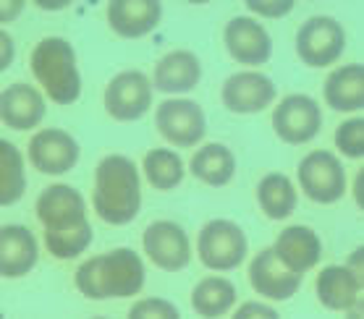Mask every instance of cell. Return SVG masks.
Wrapping results in <instances>:
<instances>
[{
	"label": "cell",
	"instance_id": "1",
	"mask_svg": "<svg viewBox=\"0 0 364 319\" xmlns=\"http://www.w3.org/2000/svg\"><path fill=\"white\" fill-rule=\"evenodd\" d=\"M95 210L108 225H126L141 207L139 171L129 157L110 155L97 165L95 180Z\"/></svg>",
	"mask_w": 364,
	"mask_h": 319
},
{
	"label": "cell",
	"instance_id": "2",
	"mask_svg": "<svg viewBox=\"0 0 364 319\" xmlns=\"http://www.w3.org/2000/svg\"><path fill=\"white\" fill-rule=\"evenodd\" d=\"M76 286L87 298H126L139 293L144 286L139 254L132 249H116L92 256L76 272Z\"/></svg>",
	"mask_w": 364,
	"mask_h": 319
},
{
	"label": "cell",
	"instance_id": "3",
	"mask_svg": "<svg viewBox=\"0 0 364 319\" xmlns=\"http://www.w3.org/2000/svg\"><path fill=\"white\" fill-rule=\"evenodd\" d=\"M32 71L48 97L58 105H71L82 94V76L76 68L74 48L60 37H48L34 48Z\"/></svg>",
	"mask_w": 364,
	"mask_h": 319
},
{
	"label": "cell",
	"instance_id": "4",
	"mask_svg": "<svg viewBox=\"0 0 364 319\" xmlns=\"http://www.w3.org/2000/svg\"><path fill=\"white\" fill-rule=\"evenodd\" d=\"M343 26L331 16H312L296 34V53L306 66L325 68L343 53Z\"/></svg>",
	"mask_w": 364,
	"mask_h": 319
},
{
	"label": "cell",
	"instance_id": "5",
	"mask_svg": "<svg viewBox=\"0 0 364 319\" xmlns=\"http://www.w3.org/2000/svg\"><path fill=\"white\" fill-rule=\"evenodd\" d=\"M199 256L205 267L233 270L247 256V236L236 222L213 220L199 233Z\"/></svg>",
	"mask_w": 364,
	"mask_h": 319
},
{
	"label": "cell",
	"instance_id": "6",
	"mask_svg": "<svg viewBox=\"0 0 364 319\" xmlns=\"http://www.w3.org/2000/svg\"><path fill=\"white\" fill-rule=\"evenodd\" d=\"M299 180L304 194L317 205H331L338 202L346 191V175L343 165L325 149H317L312 155H306L299 165Z\"/></svg>",
	"mask_w": 364,
	"mask_h": 319
},
{
	"label": "cell",
	"instance_id": "7",
	"mask_svg": "<svg viewBox=\"0 0 364 319\" xmlns=\"http://www.w3.org/2000/svg\"><path fill=\"white\" fill-rule=\"evenodd\" d=\"M320 126H323L320 107L315 99L304 97V94L286 97L273 113L275 134L289 144H304V141L315 139Z\"/></svg>",
	"mask_w": 364,
	"mask_h": 319
},
{
	"label": "cell",
	"instance_id": "8",
	"mask_svg": "<svg viewBox=\"0 0 364 319\" xmlns=\"http://www.w3.org/2000/svg\"><path fill=\"white\" fill-rule=\"evenodd\" d=\"M152 102V87L141 71H124L105 90V110L116 121H136Z\"/></svg>",
	"mask_w": 364,
	"mask_h": 319
},
{
	"label": "cell",
	"instance_id": "9",
	"mask_svg": "<svg viewBox=\"0 0 364 319\" xmlns=\"http://www.w3.org/2000/svg\"><path fill=\"white\" fill-rule=\"evenodd\" d=\"M205 113L191 99H166L158 107V131L178 147H191L205 136Z\"/></svg>",
	"mask_w": 364,
	"mask_h": 319
},
{
	"label": "cell",
	"instance_id": "10",
	"mask_svg": "<svg viewBox=\"0 0 364 319\" xmlns=\"http://www.w3.org/2000/svg\"><path fill=\"white\" fill-rule=\"evenodd\" d=\"M249 280L259 296L273 298V301H286L301 286V272L289 270L278 259L275 249H265V252L257 254L252 267H249Z\"/></svg>",
	"mask_w": 364,
	"mask_h": 319
},
{
	"label": "cell",
	"instance_id": "11",
	"mask_svg": "<svg viewBox=\"0 0 364 319\" xmlns=\"http://www.w3.org/2000/svg\"><path fill=\"white\" fill-rule=\"evenodd\" d=\"M29 160L40 173L60 175L79 163V144L60 129H45L29 141Z\"/></svg>",
	"mask_w": 364,
	"mask_h": 319
},
{
	"label": "cell",
	"instance_id": "12",
	"mask_svg": "<svg viewBox=\"0 0 364 319\" xmlns=\"http://www.w3.org/2000/svg\"><path fill=\"white\" fill-rule=\"evenodd\" d=\"M37 217L45 222V230L60 233V230L76 228L87 222L84 217V199L71 186H50L37 199Z\"/></svg>",
	"mask_w": 364,
	"mask_h": 319
},
{
	"label": "cell",
	"instance_id": "13",
	"mask_svg": "<svg viewBox=\"0 0 364 319\" xmlns=\"http://www.w3.org/2000/svg\"><path fill=\"white\" fill-rule=\"evenodd\" d=\"M144 252L166 272H178L189 264V241L176 222H152L144 230Z\"/></svg>",
	"mask_w": 364,
	"mask_h": 319
},
{
	"label": "cell",
	"instance_id": "14",
	"mask_svg": "<svg viewBox=\"0 0 364 319\" xmlns=\"http://www.w3.org/2000/svg\"><path fill=\"white\" fill-rule=\"evenodd\" d=\"M225 48L233 55V60L247 66H262L273 55V40L262 26L247 16L233 18L225 26Z\"/></svg>",
	"mask_w": 364,
	"mask_h": 319
},
{
	"label": "cell",
	"instance_id": "15",
	"mask_svg": "<svg viewBox=\"0 0 364 319\" xmlns=\"http://www.w3.org/2000/svg\"><path fill=\"white\" fill-rule=\"evenodd\" d=\"M160 16H163V6L158 0H113L108 6V21L113 32L126 40L149 34L158 26Z\"/></svg>",
	"mask_w": 364,
	"mask_h": 319
},
{
	"label": "cell",
	"instance_id": "16",
	"mask_svg": "<svg viewBox=\"0 0 364 319\" xmlns=\"http://www.w3.org/2000/svg\"><path fill=\"white\" fill-rule=\"evenodd\" d=\"M275 99V84L262 74H236L223 87V105L231 113H259Z\"/></svg>",
	"mask_w": 364,
	"mask_h": 319
},
{
	"label": "cell",
	"instance_id": "17",
	"mask_svg": "<svg viewBox=\"0 0 364 319\" xmlns=\"http://www.w3.org/2000/svg\"><path fill=\"white\" fill-rule=\"evenodd\" d=\"M37 264V241L24 225H6L0 230V272L21 278Z\"/></svg>",
	"mask_w": 364,
	"mask_h": 319
},
{
	"label": "cell",
	"instance_id": "18",
	"mask_svg": "<svg viewBox=\"0 0 364 319\" xmlns=\"http://www.w3.org/2000/svg\"><path fill=\"white\" fill-rule=\"evenodd\" d=\"M275 254L289 270L304 275L309 267H315L320 262L323 246H320L315 230L304 228V225H291L275 241Z\"/></svg>",
	"mask_w": 364,
	"mask_h": 319
},
{
	"label": "cell",
	"instance_id": "19",
	"mask_svg": "<svg viewBox=\"0 0 364 319\" xmlns=\"http://www.w3.org/2000/svg\"><path fill=\"white\" fill-rule=\"evenodd\" d=\"M0 113L6 126L16 131H29L45 118V99L29 84H14L0 97Z\"/></svg>",
	"mask_w": 364,
	"mask_h": 319
},
{
	"label": "cell",
	"instance_id": "20",
	"mask_svg": "<svg viewBox=\"0 0 364 319\" xmlns=\"http://www.w3.org/2000/svg\"><path fill=\"white\" fill-rule=\"evenodd\" d=\"M199 74H202V66L197 55L186 50H176L155 66V87L166 94L191 92L199 84Z\"/></svg>",
	"mask_w": 364,
	"mask_h": 319
},
{
	"label": "cell",
	"instance_id": "21",
	"mask_svg": "<svg viewBox=\"0 0 364 319\" xmlns=\"http://www.w3.org/2000/svg\"><path fill=\"white\" fill-rule=\"evenodd\" d=\"M362 291V278H356L351 267H325L317 278V296L328 309L346 311L356 306Z\"/></svg>",
	"mask_w": 364,
	"mask_h": 319
},
{
	"label": "cell",
	"instance_id": "22",
	"mask_svg": "<svg viewBox=\"0 0 364 319\" xmlns=\"http://www.w3.org/2000/svg\"><path fill=\"white\" fill-rule=\"evenodd\" d=\"M325 99L333 110L351 113L364 107V66H343L333 71L325 82Z\"/></svg>",
	"mask_w": 364,
	"mask_h": 319
},
{
	"label": "cell",
	"instance_id": "23",
	"mask_svg": "<svg viewBox=\"0 0 364 319\" xmlns=\"http://www.w3.org/2000/svg\"><path fill=\"white\" fill-rule=\"evenodd\" d=\"M191 173L210 186H225L236 173L233 152L223 144H207L191 157Z\"/></svg>",
	"mask_w": 364,
	"mask_h": 319
},
{
	"label": "cell",
	"instance_id": "24",
	"mask_svg": "<svg viewBox=\"0 0 364 319\" xmlns=\"http://www.w3.org/2000/svg\"><path fill=\"white\" fill-rule=\"evenodd\" d=\"M257 199L262 212L270 220H286L294 210H296V191L291 186V180L281 173H270L259 180L257 186Z\"/></svg>",
	"mask_w": 364,
	"mask_h": 319
},
{
	"label": "cell",
	"instance_id": "25",
	"mask_svg": "<svg viewBox=\"0 0 364 319\" xmlns=\"http://www.w3.org/2000/svg\"><path fill=\"white\" fill-rule=\"evenodd\" d=\"M233 301H236V288L223 278L202 280L191 293V306L202 317H220L231 309Z\"/></svg>",
	"mask_w": 364,
	"mask_h": 319
},
{
	"label": "cell",
	"instance_id": "26",
	"mask_svg": "<svg viewBox=\"0 0 364 319\" xmlns=\"http://www.w3.org/2000/svg\"><path fill=\"white\" fill-rule=\"evenodd\" d=\"M26 188L24 163L11 141H0V205L9 207L21 199Z\"/></svg>",
	"mask_w": 364,
	"mask_h": 319
},
{
	"label": "cell",
	"instance_id": "27",
	"mask_svg": "<svg viewBox=\"0 0 364 319\" xmlns=\"http://www.w3.org/2000/svg\"><path fill=\"white\" fill-rule=\"evenodd\" d=\"M144 173L147 180L160 191H171L183 180V163L181 157L171 149H152L144 157Z\"/></svg>",
	"mask_w": 364,
	"mask_h": 319
},
{
	"label": "cell",
	"instance_id": "28",
	"mask_svg": "<svg viewBox=\"0 0 364 319\" xmlns=\"http://www.w3.org/2000/svg\"><path fill=\"white\" fill-rule=\"evenodd\" d=\"M45 244H48V252L53 256H58V259H74V256H79L92 244L90 222H82V225L60 230V233L45 230Z\"/></svg>",
	"mask_w": 364,
	"mask_h": 319
},
{
	"label": "cell",
	"instance_id": "29",
	"mask_svg": "<svg viewBox=\"0 0 364 319\" xmlns=\"http://www.w3.org/2000/svg\"><path fill=\"white\" fill-rule=\"evenodd\" d=\"M336 147L346 157H362L364 155V121L354 118L338 126L336 131Z\"/></svg>",
	"mask_w": 364,
	"mask_h": 319
},
{
	"label": "cell",
	"instance_id": "30",
	"mask_svg": "<svg viewBox=\"0 0 364 319\" xmlns=\"http://www.w3.org/2000/svg\"><path fill=\"white\" fill-rule=\"evenodd\" d=\"M132 319H178V309L163 298H147L129 311Z\"/></svg>",
	"mask_w": 364,
	"mask_h": 319
},
{
	"label": "cell",
	"instance_id": "31",
	"mask_svg": "<svg viewBox=\"0 0 364 319\" xmlns=\"http://www.w3.org/2000/svg\"><path fill=\"white\" fill-rule=\"evenodd\" d=\"M247 9L257 11V13H262V16L278 18V16H286V13L294 9V3H291V0H281V3H259V0H249Z\"/></svg>",
	"mask_w": 364,
	"mask_h": 319
},
{
	"label": "cell",
	"instance_id": "32",
	"mask_svg": "<svg viewBox=\"0 0 364 319\" xmlns=\"http://www.w3.org/2000/svg\"><path fill=\"white\" fill-rule=\"evenodd\" d=\"M236 317H239V319H247V317H270V319H275V317H278V311L267 309V306H259V303H247L244 309L236 311Z\"/></svg>",
	"mask_w": 364,
	"mask_h": 319
},
{
	"label": "cell",
	"instance_id": "33",
	"mask_svg": "<svg viewBox=\"0 0 364 319\" xmlns=\"http://www.w3.org/2000/svg\"><path fill=\"white\" fill-rule=\"evenodd\" d=\"M21 9H24V3L18 0V3H3V24H9V21H14V18L21 13Z\"/></svg>",
	"mask_w": 364,
	"mask_h": 319
},
{
	"label": "cell",
	"instance_id": "34",
	"mask_svg": "<svg viewBox=\"0 0 364 319\" xmlns=\"http://www.w3.org/2000/svg\"><path fill=\"white\" fill-rule=\"evenodd\" d=\"M0 42H3V60H0V68H9L11 58H14V45H11V37L6 32L0 34Z\"/></svg>",
	"mask_w": 364,
	"mask_h": 319
},
{
	"label": "cell",
	"instance_id": "35",
	"mask_svg": "<svg viewBox=\"0 0 364 319\" xmlns=\"http://www.w3.org/2000/svg\"><path fill=\"white\" fill-rule=\"evenodd\" d=\"M37 6H40V9H66L68 3H66V0H60V3H45V0H40Z\"/></svg>",
	"mask_w": 364,
	"mask_h": 319
}]
</instances>
